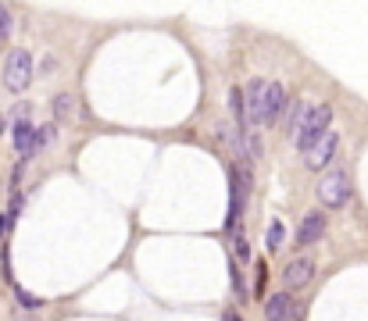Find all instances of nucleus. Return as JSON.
Masks as SVG:
<instances>
[{
    "label": "nucleus",
    "mask_w": 368,
    "mask_h": 321,
    "mask_svg": "<svg viewBox=\"0 0 368 321\" xmlns=\"http://www.w3.org/2000/svg\"><path fill=\"white\" fill-rule=\"evenodd\" d=\"M283 239H286V225H283L279 218H275V221L268 225V232H265V250H268V253H275V250L283 246Z\"/></svg>",
    "instance_id": "f8f14e48"
},
{
    "label": "nucleus",
    "mask_w": 368,
    "mask_h": 321,
    "mask_svg": "<svg viewBox=\"0 0 368 321\" xmlns=\"http://www.w3.org/2000/svg\"><path fill=\"white\" fill-rule=\"evenodd\" d=\"M311 278H315V261L311 257H297V261H290L286 271H283V285L286 289H300V285H308Z\"/></svg>",
    "instance_id": "423d86ee"
},
{
    "label": "nucleus",
    "mask_w": 368,
    "mask_h": 321,
    "mask_svg": "<svg viewBox=\"0 0 368 321\" xmlns=\"http://www.w3.org/2000/svg\"><path fill=\"white\" fill-rule=\"evenodd\" d=\"M243 114H247V125H254V128H261V125H268L265 121V79H254L251 86H247V93H243Z\"/></svg>",
    "instance_id": "39448f33"
},
{
    "label": "nucleus",
    "mask_w": 368,
    "mask_h": 321,
    "mask_svg": "<svg viewBox=\"0 0 368 321\" xmlns=\"http://www.w3.org/2000/svg\"><path fill=\"white\" fill-rule=\"evenodd\" d=\"M50 140H54V125H40V128H36V140H33V150L47 147Z\"/></svg>",
    "instance_id": "f3484780"
},
{
    "label": "nucleus",
    "mask_w": 368,
    "mask_h": 321,
    "mask_svg": "<svg viewBox=\"0 0 368 321\" xmlns=\"http://www.w3.org/2000/svg\"><path fill=\"white\" fill-rule=\"evenodd\" d=\"M11 140H15V150L22 154V160H29V157H33V154H36V150H33V140H36V128H33V125H29V118H25V114H22V118L15 121V136H11Z\"/></svg>",
    "instance_id": "6e6552de"
},
{
    "label": "nucleus",
    "mask_w": 368,
    "mask_h": 321,
    "mask_svg": "<svg viewBox=\"0 0 368 321\" xmlns=\"http://www.w3.org/2000/svg\"><path fill=\"white\" fill-rule=\"evenodd\" d=\"M54 114H57V118H68V114H72V96H68V93H61L57 100H54Z\"/></svg>",
    "instance_id": "dca6fc26"
},
{
    "label": "nucleus",
    "mask_w": 368,
    "mask_h": 321,
    "mask_svg": "<svg viewBox=\"0 0 368 321\" xmlns=\"http://www.w3.org/2000/svg\"><path fill=\"white\" fill-rule=\"evenodd\" d=\"M283 107H286V89L279 82H265V121L272 125Z\"/></svg>",
    "instance_id": "1a4fd4ad"
},
{
    "label": "nucleus",
    "mask_w": 368,
    "mask_h": 321,
    "mask_svg": "<svg viewBox=\"0 0 368 321\" xmlns=\"http://www.w3.org/2000/svg\"><path fill=\"white\" fill-rule=\"evenodd\" d=\"M336 147H340V133H332V128H329L322 140H315L308 150H304V168H308V172H322L329 160L336 157Z\"/></svg>",
    "instance_id": "20e7f679"
},
{
    "label": "nucleus",
    "mask_w": 368,
    "mask_h": 321,
    "mask_svg": "<svg viewBox=\"0 0 368 321\" xmlns=\"http://www.w3.org/2000/svg\"><path fill=\"white\" fill-rule=\"evenodd\" d=\"M15 214H18V200L11 204V211H4V214H0V239H4V236L11 232V225H15Z\"/></svg>",
    "instance_id": "2eb2a0df"
},
{
    "label": "nucleus",
    "mask_w": 368,
    "mask_h": 321,
    "mask_svg": "<svg viewBox=\"0 0 368 321\" xmlns=\"http://www.w3.org/2000/svg\"><path fill=\"white\" fill-rule=\"evenodd\" d=\"M29 82H33V54L29 50H11L8 61H4V86L11 93H22Z\"/></svg>",
    "instance_id": "f03ea898"
},
{
    "label": "nucleus",
    "mask_w": 368,
    "mask_h": 321,
    "mask_svg": "<svg viewBox=\"0 0 368 321\" xmlns=\"http://www.w3.org/2000/svg\"><path fill=\"white\" fill-rule=\"evenodd\" d=\"M265 318H268V321H293V300H290L286 293L268 297V304H265Z\"/></svg>",
    "instance_id": "9b49d317"
},
{
    "label": "nucleus",
    "mask_w": 368,
    "mask_h": 321,
    "mask_svg": "<svg viewBox=\"0 0 368 321\" xmlns=\"http://www.w3.org/2000/svg\"><path fill=\"white\" fill-rule=\"evenodd\" d=\"M318 200H322V207H344L351 200V175L344 168L325 172L318 182Z\"/></svg>",
    "instance_id": "7ed1b4c3"
},
{
    "label": "nucleus",
    "mask_w": 368,
    "mask_h": 321,
    "mask_svg": "<svg viewBox=\"0 0 368 321\" xmlns=\"http://www.w3.org/2000/svg\"><path fill=\"white\" fill-rule=\"evenodd\" d=\"M229 179H233V204H229V229H236V221H240V211H243V197H247V179H243L236 168L229 172Z\"/></svg>",
    "instance_id": "9d476101"
},
{
    "label": "nucleus",
    "mask_w": 368,
    "mask_h": 321,
    "mask_svg": "<svg viewBox=\"0 0 368 321\" xmlns=\"http://www.w3.org/2000/svg\"><path fill=\"white\" fill-rule=\"evenodd\" d=\"M329 121H332L329 104H308V111H304V118H300V125H297V133H293L300 154L308 150L315 140H322V136L329 133Z\"/></svg>",
    "instance_id": "f257e3e1"
},
{
    "label": "nucleus",
    "mask_w": 368,
    "mask_h": 321,
    "mask_svg": "<svg viewBox=\"0 0 368 321\" xmlns=\"http://www.w3.org/2000/svg\"><path fill=\"white\" fill-rule=\"evenodd\" d=\"M236 257H243V261H247V257H251V250H247V239H236Z\"/></svg>",
    "instance_id": "a211bd4d"
},
{
    "label": "nucleus",
    "mask_w": 368,
    "mask_h": 321,
    "mask_svg": "<svg viewBox=\"0 0 368 321\" xmlns=\"http://www.w3.org/2000/svg\"><path fill=\"white\" fill-rule=\"evenodd\" d=\"M11 29H15V18H11V11H8L4 4H0V43H8Z\"/></svg>",
    "instance_id": "ddd939ff"
},
{
    "label": "nucleus",
    "mask_w": 368,
    "mask_h": 321,
    "mask_svg": "<svg viewBox=\"0 0 368 321\" xmlns=\"http://www.w3.org/2000/svg\"><path fill=\"white\" fill-rule=\"evenodd\" d=\"M15 297H18V304H22L25 311H36V307H43V300H40V297H33V293H25L22 285L15 289Z\"/></svg>",
    "instance_id": "4468645a"
},
{
    "label": "nucleus",
    "mask_w": 368,
    "mask_h": 321,
    "mask_svg": "<svg viewBox=\"0 0 368 321\" xmlns=\"http://www.w3.org/2000/svg\"><path fill=\"white\" fill-rule=\"evenodd\" d=\"M325 214L322 211H311L308 218L300 221V229H297V246H311V243H318L322 236H325Z\"/></svg>",
    "instance_id": "0eeeda50"
}]
</instances>
